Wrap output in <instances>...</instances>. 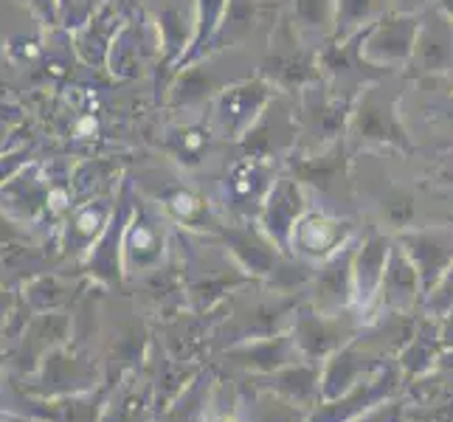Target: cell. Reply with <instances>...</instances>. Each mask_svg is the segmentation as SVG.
I'll use <instances>...</instances> for the list:
<instances>
[{
    "mask_svg": "<svg viewBox=\"0 0 453 422\" xmlns=\"http://www.w3.org/2000/svg\"><path fill=\"white\" fill-rule=\"evenodd\" d=\"M400 85L388 82V76L380 82L366 85L352 102V113L347 124V144L349 150L364 147H388L395 152L409 155L414 152L411 135L400 119Z\"/></svg>",
    "mask_w": 453,
    "mask_h": 422,
    "instance_id": "obj_1",
    "label": "cell"
},
{
    "mask_svg": "<svg viewBox=\"0 0 453 422\" xmlns=\"http://www.w3.org/2000/svg\"><path fill=\"white\" fill-rule=\"evenodd\" d=\"M259 73L276 90L296 96L304 85L321 80L319 45H312L299 28L293 26L290 14H279L276 26L268 35V45L259 59Z\"/></svg>",
    "mask_w": 453,
    "mask_h": 422,
    "instance_id": "obj_2",
    "label": "cell"
},
{
    "mask_svg": "<svg viewBox=\"0 0 453 422\" xmlns=\"http://www.w3.org/2000/svg\"><path fill=\"white\" fill-rule=\"evenodd\" d=\"M355 99H343L324 80L304 85L296 93V113H299V144L296 152L312 155L335 141L347 138V124Z\"/></svg>",
    "mask_w": 453,
    "mask_h": 422,
    "instance_id": "obj_3",
    "label": "cell"
},
{
    "mask_svg": "<svg viewBox=\"0 0 453 422\" xmlns=\"http://www.w3.org/2000/svg\"><path fill=\"white\" fill-rule=\"evenodd\" d=\"M276 93L279 90L262 73L234 80L211 99V113L206 127L211 130L214 138L240 144L251 133V127L259 121V116L265 113V107L271 104Z\"/></svg>",
    "mask_w": 453,
    "mask_h": 422,
    "instance_id": "obj_4",
    "label": "cell"
},
{
    "mask_svg": "<svg viewBox=\"0 0 453 422\" xmlns=\"http://www.w3.org/2000/svg\"><path fill=\"white\" fill-rule=\"evenodd\" d=\"M419 31V12H386L361 31V54L366 62L397 73L409 68Z\"/></svg>",
    "mask_w": 453,
    "mask_h": 422,
    "instance_id": "obj_5",
    "label": "cell"
},
{
    "mask_svg": "<svg viewBox=\"0 0 453 422\" xmlns=\"http://www.w3.org/2000/svg\"><path fill=\"white\" fill-rule=\"evenodd\" d=\"M321 80L343 99H355L366 85L380 82L392 71H383L364 59L361 54V31L347 40H330L319 49Z\"/></svg>",
    "mask_w": 453,
    "mask_h": 422,
    "instance_id": "obj_6",
    "label": "cell"
},
{
    "mask_svg": "<svg viewBox=\"0 0 453 422\" xmlns=\"http://www.w3.org/2000/svg\"><path fill=\"white\" fill-rule=\"evenodd\" d=\"M299 144V113H296V96L279 90L271 99V104L265 107V113L259 121L251 127L240 147L242 155H251V158H290Z\"/></svg>",
    "mask_w": 453,
    "mask_h": 422,
    "instance_id": "obj_7",
    "label": "cell"
},
{
    "mask_svg": "<svg viewBox=\"0 0 453 422\" xmlns=\"http://www.w3.org/2000/svg\"><path fill=\"white\" fill-rule=\"evenodd\" d=\"M409 65L426 76L448 73L453 68V20L434 4L419 12V31Z\"/></svg>",
    "mask_w": 453,
    "mask_h": 422,
    "instance_id": "obj_8",
    "label": "cell"
},
{
    "mask_svg": "<svg viewBox=\"0 0 453 422\" xmlns=\"http://www.w3.org/2000/svg\"><path fill=\"white\" fill-rule=\"evenodd\" d=\"M279 14L282 12H276L273 0H228V9L223 14V23L217 28L211 45H209V54L248 45L251 37H257V31L262 26L273 28Z\"/></svg>",
    "mask_w": 453,
    "mask_h": 422,
    "instance_id": "obj_9",
    "label": "cell"
},
{
    "mask_svg": "<svg viewBox=\"0 0 453 422\" xmlns=\"http://www.w3.org/2000/svg\"><path fill=\"white\" fill-rule=\"evenodd\" d=\"M276 166L273 161L265 158H251V155H242L240 161H234L228 166L226 175V197L234 209H259L268 200L273 183H276Z\"/></svg>",
    "mask_w": 453,
    "mask_h": 422,
    "instance_id": "obj_10",
    "label": "cell"
},
{
    "mask_svg": "<svg viewBox=\"0 0 453 422\" xmlns=\"http://www.w3.org/2000/svg\"><path fill=\"white\" fill-rule=\"evenodd\" d=\"M347 234H349L347 220H338V217L326 214V211L307 209L299 217V223L293 226L288 245H293V251H299L302 257L326 259L347 242Z\"/></svg>",
    "mask_w": 453,
    "mask_h": 422,
    "instance_id": "obj_11",
    "label": "cell"
},
{
    "mask_svg": "<svg viewBox=\"0 0 453 422\" xmlns=\"http://www.w3.org/2000/svg\"><path fill=\"white\" fill-rule=\"evenodd\" d=\"M307 211L304 183H299L290 175H279L273 189L262 206V223L271 234H276L282 242H290L293 226L299 223V217Z\"/></svg>",
    "mask_w": 453,
    "mask_h": 422,
    "instance_id": "obj_12",
    "label": "cell"
},
{
    "mask_svg": "<svg viewBox=\"0 0 453 422\" xmlns=\"http://www.w3.org/2000/svg\"><path fill=\"white\" fill-rule=\"evenodd\" d=\"M288 14L293 26L312 42L321 45L335 37V20H338V6L335 0H290Z\"/></svg>",
    "mask_w": 453,
    "mask_h": 422,
    "instance_id": "obj_13",
    "label": "cell"
},
{
    "mask_svg": "<svg viewBox=\"0 0 453 422\" xmlns=\"http://www.w3.org/2000/svg\"><path fill=\"white\" fill-rule=\"evenodd\" d=\"M338 6V20H335V37L333 40H347L357 31H364L369 23L383 18L386 12L395 9V0H335Z\"/></svg>",
    "mask_w": 453,
    "mask_h": 422,
    "instance_id": "obj_14",
    "label": "cell"
},
{
    "mask_svg": "<svg viewBox=\"0 0 453 422\" xmlns=\"http://www.w3.org/2000/svg\"><path fill=\"white\" fill-rule=\"evenodd\" d=\"M226 9H228V0H197L195 35L189 40V49H186V62L209 54V45L217 35V28H220V23H223Z\"/></svg>",
    "mask_w": 453,
    "mask_h": 422,
    "instance_id": "obj_15",
    "label": "cell"
},
{
    "mask_svg": "<svg viewBox=\"0 0 453 422\" xmlns=\"http://www.w3.org/2000/svg\"><path fill=\"white\" fill-rule=\"evenodd\" d=\"M453 237L442 231L434 234H417L411 237V254L419 259V265H431V268H442L453 254Z\"/></svg>",
    "mask_w": 453,
    "mask_h": 422,
    "instance_id": "obj_16",
    "label": "cell"
},
{
    "mask_svg": "<svg viewBox=\"0 0 453 422\" xmlns=\"http://www.w3.org/2000/svg\"><path fill=\"white\" fill-rule=\"evenodd\" d=\"M386 259H388L386 240H369L364 245L361 257H357V279H361L364 290H372L374 285H378L380 271L386 268Z\"/></svg>",
    "mask_w": 453,
    "mask_h": 422,
    "instance_id": "obj_17",
    "label": "cell"
},
{
    "mask_svg": "<svg viewBox=\"0 0 453 422\" xmlns=\"http://www.w3.org/2000/svg\"><path fill=\"white\" fill-rule=\"evenodd\" d=\"M169 209L178 220L186 223H197L203 214H206V200L200 195H195L192 189H178L175 195L169 197Z\"/></svg>",
    "mask_w": 453,
    "mask_h": 422,
    "instance_id": "obj_18",
    "label": "cell"
},
{
    "mask_svg": "<svg viewBox=\"0 0 453 422\" xmlns=\"http://www.w3.org/2000/svg\"><path fill=\"white\" fill-rule=\"evenodd\" d=\"M431 0H395V9L397 12H423Z\"/></svg>",
    "mask_w": 453,
    "mask_h": 422,
    "instance_id": "obj_19",
    "label": "cell"
},
{
    "mask_svg": "<svg viewBox=\"0 0 453 422\" xmlns=\"http://www.w3.org/2000/svg\"><path fill=\"white\" fill-rule=\"evenodd\" d=\"M431 4L436 6V9H442L448 18L453 20V0H431Z\"/></svg>",
    "mask_w": 453,
    "mask_h": 422,
    "instance_id": "obj_20",
    "label": "cell"
}]
</instances>
